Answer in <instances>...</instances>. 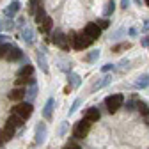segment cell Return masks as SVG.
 Wrapping results in <instances>:
<instances>
[{"mask_svg":"<svg viewBox=\"0 0 149 149\" xmlns=\"http://www.w3.org/2000/svg\"><path fill=\"white\" fill-rule=\"evenodd\" d=\"M52 43H53L55 46H59L61 50L68 52V50H69V46H73V37L66 36L62 30H55V32L52 34Z\"/></svg>","mask_w":149,"mask_h":149,"instance_id":"6da1fadb","label":"cell"},{"mask_svg":"<svg viewBox=\"0 0 149 149\" xmlns=\"http://www.w3.org/2000/svg\"><path fill=\"white\" fill-rule=\"evenodd\" d=\"M124 105V96L123 94H110L105 98V107L110 114H116V112Z\"/></svg>","mask_w":149,"mask_h":149,"instance_id":"7a4b0ae2","label":"cell"},{"mask_svg":"<svg viewBox=\"0 0 149 149\" xmlns=\"http://www.w3.org/2000/svg\"><path fill=\"white\" fill-rule=\"evenodd\" d=\"M92 43H94V39L89 37L85 32H82V34H73V48L74 50H85Z\"/></svg>","mask_w":149,"mask_h":149,"instance_id":"3957f363","label":"cell"},{"mask_svg":"<svg viewBox=\"0 0 149 149\" xmlns=\"http://www.w3.org/2000/svg\"><path fill=\"white\" fill-rule=\"evenodd\" d=\"M91 121H87L85 117L82 119V121H78L77 124H74V128H73V137L74 139H85L87 135H89V132H91Z\"/></svg>","mask_w":149,"mask_h":149,"instance_id":"277c9868","label":"cell"},{"mask_svg":"<svg viewBox=\"0 0 149 149\" xmlns=\"http://www.w3.org/2000/svg\"><path fill=\"white\" fill-rule=\"evenodd\" d=\"M32 112H34V107L30 101H18V105L13 107V114H18L23 119H29L32 116Z\"/></svg>","mask_w":149,"mask_h":149,"instance_id":"5b68a950","label":"cell"},{"mask_svg":"<svg viewBox=\"0 0 149 149\" xmlns=\"http://www.w3.org/2000/svg\"><path fill=\"white\" fill-rule=\"evenodd\" d=\"M46 135H48V128H46V124H45V123H37V126H36V144H37V146L45 144Z\"/></svg>","mask_w":149,"mask_h":149,"instance_id":"8992f818","label":"cell"},{"mask_svg":"<svg viewBox=\"0 0 149 149\" xmlns=\"http://www.w3.org/2000/svg\"><path fill=\"white\" fill-rule=\"evenodd\" d=\"M101 30H103V29H101L96 22H94V23H87V25H85V29H84V32H85L89 37H92L94 41H96V39H100Z\"/></svg>","mask_w":149,"mask_h":149,"instance_id":"52a82bcc","label":"cell"},{"mask_svg":"<svg viewBox=\"0 0 149 149\" xmlns=\"http://www.w3.org/2000/svg\"><path fill=\"white\" fill-rule=\"evenodd\" d=\"M6 59L9 61V62H18V61H23L25 59V53L18 48V46H11V50L7 52V55H6Z\"/></svg>","mask_w":149,"mask_h":149,"instance_id":"ba28073f","label":"cell"},{"mask_svg":"<svg viewBox=\"0 0 149 149\" xmlns=\"http://www.w3.org/2000/svg\"><path fill=\"white\" fill-rule=\"evenodd\" d=\"M22 39L27 43V46L34 45V41H36V32H34V29H32L30 25H25V27L22 29Z\"/></svg>","mask_w":149,"mask_h":149,"instance_id":"9c48e42d","label":"cell"},{"mask_svg":"<svg viewBox=\"0 0 149 149\" xmlns=\"http://www.w3.org/2000/svg\"><path fill=\"white\" fill-rule=\"evenodd\" d=\"M16 124H13L9 119H7V123H6V126H4V130H2V133H4V139H6V142L7 140H13L14 139V135H16Z\"/></svg>","mask_w":149,"mask_h":149,"instance_id":"30bf717a","label":"cell"},{"mask_svg":"<svg viewBox=\"0 0 149 149\" xmlns=\"http://www.w3.org/2000/svg\"><path fill=\"white\" fill-rule=\"evenodd\" d=\"M84 117H85L87 121H91V123H98L100 117H101V114H100V110H98L96 107H91V108H87V110L84 112Z\"/></svg>","mask_w":149,"mask_h":149,"instance_id":"8fae6325","label":"cell"},{"mask_svg":"<svg viewBox=\"0 0 149 149\" xmlns=\"http://www.w3.org/2000/svg\"><path fill=\"white\" fill-rule=\"evenodd\" d=\"M37 64L43 69V73H48V61H46V50L45 48L37 50Z\"/></svg>","mask_w":149,"mask_h":149,"instance_id":"7c38bea8","label":"cell"},{"mask_svg":"<svg viewBox=\"0 0 149 149\" xmlns=\"http://www.w3.org/2000/svg\"><path fill=\"white\" fill-rule=\"evenodd\" d=\"M20 7H22V6H20V2H18V0H13V2L4 9V13H6V16H7V18H14V16L18 14V11H20Z\"/></svg>","mask_w":149,"mask_h":149,"instance_id":"4fadbf2b","label":"cell"},{"mask_svg":"<svg viewBox=\"0 0 149 149\" xmlns=\"http://www.w3.org/2000/svg\"><path fill=\"white\" fill-rule=\"evenodd\" d=\"M9 100H11V101H23V100H25V89H22V87L13 89V91L9 92Z\"/></svg>","mask_w":149,"mask_h":149,"instance_id":"5bb4252c","label":"cell"},{"mask_svg":"<svg viewBox=\"0 0 149 149\" xmlns=\"http://www.w3.org/2000/svg\"><path fill=\"white\" fill-rule=\"evenodd\" d=\"M68 84H69V89H78L82 85V78L77 73H68Z\"/></svg>","mask_w":149,"mask_h":149,"instance_id":"9a60e30c","label":"cell"},{"mask_svg":"<svg viewBox=\"0 0 149 149\" xmlns=\"http://www.w3.org/2000/svg\"><path fill=\"white\" fill-rule=\"evenodd\" d=\"M53 107H55V98H48L45 108H43V117L45 119H52V112H53Z\"/></svg>","mask_w":149,"mask_h":149,"instance_id":"2e32d148","label":"cell"},{"mask_svg":"<svg viewBox=\"0 0 149 149\" xmlns=\"http://www.w3.org/2000/svg\"><path fill=\"white\" fill-rule=\"evenodd\" d=\"M34 74V66L32 64H25V66H22L20 69H18V73H16V77H32Z\"/></svg>","mask_w":149,"mask_h":149,"instance_id":"e0dca14e","label":"cell"},{"mask_svg":"<svg viewBox=\"0 0 149 149\" xmlns=\"http://www.w3.org/2000/svg\"><path fill=\"white\" fill-rule=\"evenodd\" d=\"M112 82V77L110 74H105V77L100 80V82H96L94 85H92V92H96V91H100V89H103V87H107L108 84Z\"/></svg>","mask_w":149,"mask_h":149,"instance_id":"ac0fdd59","label":"cell"},{"mask_svg":"<svg viewBox=\"0 0 149 149\" xmlns=\"http://www.w3.org/2000/svg\"><path fill=\"white\" fill-rule=\"evenodd\" d=\"M52 27H53V22H52V18H50V16H46L45 20L39 23V30H41V34H48V32L52 30Z\"/></svg>","mask_w":149,"mask_h":149,"instance_id":"d6986e66","label":"cell"},{"mask_svg":"<svg viewBox=\"0 0 149 149\" xmlns=\"http://www.w3.org/2000/svg\"><path fill=\"white\" fill-rule=\"evenodd\" d=\"M135 87L137 89H147L149 87V74H140L135 80Z\"/></svg>","mask_w":149,"mask_h":149,"instance_id":"ffe728a7","label":"cell"},{"mask_svg":"<svg viewBox=\"0 0 149 149\" xmlns=\"http://www.w3.org/2000/svg\"><path fill=\"white\" fill-rule=\"evenodd\" d=\"M34 84H37L34 77H18L16 78V85L18 87H22V85H34Z\"/></svg>","mask_w":149,"mask_h":149,"instance_id":"44dd1931","label":"cell"},{"mask_svg":"<svg viewBox=\"0 0 149 149\" xmlns=\"http://www.w3.org/2000/svg\"><path fill=\"white\" fill-rule=\"evenodd\" d=\"M36 96H37V84H34V85H30L27 91H25V98H27V101H34L36 100Z\"/></svg>","mask_w":149,"mask_h":149,"instance_id":"7402d4cb","label":"cell"},{"mask_svg":"<svg viewBox=\"0 0 149 149\" xmlns=\"http://www.w3.org/2000/svg\"><path fill=\"white\" fill-rule=\"evenodd\" d=\"M137 110L140 112V116H144V117H149V105H147L146 101H142V100H137Z\"/></svg>","mask_w":149,"mask_h":149,"instance_id":"603a6c76","label":"cell"},{"mask_svg":"<svg viewBox=\"0 0 149 149\" xmlns=\"http://www.w3.org/2000/svg\"><path fill=\"white\" fill-rule=\"evenodd\" d=\"M39 7H41L39 0H30V2H29V14L30 16H36V13L39 11Z\"/></svg>","mask_w":149,"mask_h":149,"instance_id":"cb8c5ba5","label":"cell"},{"mask_svg":"<svg viewBox=\"0 0 149 149\" xmlns=\"http://www.w3.org/2000/svg\"><path fill=\"white\" fill-rule=\"evenodd\" d=\"M11 43L9 41H0V59H6V55H7V52L11 50Z\"/></svg>","mask_w":149,"mask_h":149,"instance_id":"d4e9b609","label":"cell"},{"mask_svg":"<svg viewBox=\"0 0 149 149\" xmlns=\"http://www.w3.org/2000/svg\"><path fill=\"white\" fill-rule=\"evenodd\" d=\"M98 59H100V50H92L91 53L85 55V59H84V61H85V62H96Z\"/></svg>","mask_w":149,"mask_h":149,"instance_id":"484cf974","label":"cell"},{"mask_svg":"<svg viewBox=\"0 0 149 149\" xmlns=\"http://www.w3.org/2000/svg\"><path fill=\"white\" fill-rule=\"evenodd\" d=\"M128 48H132V43H121V45H116V46H112V52L114 53H119V52H124V50H128Z\"/></svg>","mask_w":149,"mask_h":149,"instance_id":"4316f807","label":"cell"},{"mask_svg":"<svg viewBox=\"0 0 149 149\" xmlns=\"http://www.w3.org/2000/svg\"><path fill=\"white\" fill-rule=\"evenodd\" d=\"M116 11V4H114V0H108L107 2V6H105V11H103V14L105 16H110L112 13Z\"/></svg>","mask_w":149,"mask_h":149,"instance_id":"83f0119b","label":"cell"},{"mask_svg":"<svg viewBox=\"0 0 149 149\" xmlns=\"http://www.w3.org/2000/svg\"><path fill=\"white\" fill-rule=\"evenodd\" d=\"M9 121L13 123V124H16L18 128H20V126H23V117H20V116H18V114H11V117H9Z\"/></svg>","mask_w":149,"mask_h":149,"instance_id":"f1b7e54d","label":"cell"},{"mask_svg":"<svg viewBox=\"0 0 149 149\" xmlns=\"http://www.w3.org/2000/svg\"><path fill=\"white\" fill-rule=\"evenodd\" d=\"M34 18H36V23L39 25V23H41V22L45 20V18H46V11H45L43 7H39V11L36 13V16H34Z\"/></svg>","mask_w":149,"mask_h":149,"instance_id":"f546056e","label":"cell"},{"mask_svg":"<svg viewBox=\"0 0 149 149\" xmlns=\"http://www.w3.org/2000/svg\"><path fill=\"white\" fill-rule=\"evenodd\" d=\"M14 27H16V23L13 22V18H9L7 22H4V30H13Z\"/></svg>","mask_w":149,"mask_h":149,"instance_id":"4dcf8cb0","label":"cell"},{"mask_svg":"<svg viewBox=\"0 0 149 149\" xmlns=\"http://www.w3.org/2000/svg\"><path fill=\"white\" fill-rule=\"evenodd\" d=\"M135 108H137V101H133V100H128V101H126V110L132 112V110H135Z\"/></svg>","mask_w":149,"mask_h":149,"instance_id":"1f68e13d","label":"cell"},{"mask_svg":"<svg viewBox=\"0 0 149 149\" xmlns=\"http://www.w3.org/2000/svg\"><path fill=\"white\" fill-rule=\"evenodd\" d=\"M78 105H80V100H74V101H73V105H71V108H69V116H73L74 112H77Z\"/></svg>","mask_w":149,"mask_h":149,"instance_id":"d6a6232c","label":"cell"},{"mask_svg":"<svg viewBox=\"0 0 149 149\" xmlns=\"http://www.w3.org/2000/svg\"><path fill=\"white\" fill-rule=\"evenodd\" d=\"M114 69H116L114 64H105V66H101V73H108V71H114Z\"/></svg>","mask_w":149,"mask_h":149,"instance_id":"836d02e7","label":"cell"},{"mask_svg":"<svg viewBox=\"0 0 149 149\" xmlns=\"http://www.w3.org/2000/svg\"><path fill=\"white\" fill-rule=\"evenodd\" d=\"M62 149H82V147H80V146H78L77 142H69V144H66V146H64Z\"/></svg>","mask_w":149,"mask_h":149,"instance_id":"e575fe53","label":"cell"},{"mask_svg":"<svg viewBox=\"0 0 149 149\" xmlns=\"http://www.w3.org/2000/svg\"><path fill=\"white\" fill-rule=\"evenodd\" d=\"M96 23H98L101 29H108V27H110V22H108V20H98Z\"/></svg>","mask_w":149,"mask_h":149,"instance_id":"d590c367","label":"cell"},{"mask_svg":"<svg viewBox=\"0 0 149 149\" xmlns=\"http://www.w3.org/2000/svg\"><path fill=\"white\" fill-rule=\"evenodd\" d=\"M68 126H69V123H62V126H61V130H59V135H61V137H62V135H66Z\"/></svg>","mask_w":149,"mask_h":149,"instance_id":"8d00e7d4","label":"cell"},{"mask_svg":"<svg viewBox=\"0 0 149 149\" xmlns=\"http://www.w3.org/2000/svg\"><path fill=\"white\" fill-rule=\"evenodd\" d=\"M130 2H132V0H121V9L126 11V9L130 7Z\"/></svg>","mask_w":149,"mask_h":149,"instance_id":"74e56055","label":"cell"},{"mask_svg":"<svg viewBox=\"0 0 149 149\" xmlns=\"http://www.w3.org/2000/svg\"><path fill=\"white\" fill-rule=\"evenodd\" d=\"M140 45H142V46H146V48H149V36L142 37V41H140Z\"/></svg>","mask_w":149,"mask_h":149,"instance_id":"f35d334b","label":"cell"},{"mask_svg":"<svg viewBox=\"0 0 149 149\" xmlns=\"http://www.w3.org/2000/svg\"><path fill=\"white\" fill-rule=\"evenodd\" d=\"M128 64H130V61H128V59H123V61L119 62V68L124 69V68H128Z\"/></svg>","mask_w":149,"mask_h":149,"instance_id":"ab89813d","label":"cell"},{"mask_svg":"<svg viewBox=\"0 0 149 149\" xmlns=\"http://www.w3.org/2000/svg\"><path fill=\"white\" fill-rule=\"evenodd\" d=\"M121 34H124V29H121V30H117V32H116V34H112V36H110V37H112V39H117V37H119V36H121Z\"/></svg>","mask_w":149,"mask_h":149,"instance_id":"60d3db41","label":"cell"},{"mask_svg":"<svg viewBox=\"0 0 149 149\" xmlns=\"http://www.w3.org/2000/svg\"><path fill=\"white\" fill-rule=\"evenodd\" d=\"M18 27H22V29L25 27V18H23V16H22V18H18Z\"/></svg>","mask_w":149,"mask_h":149,"instance_id":"b9f144b4","label":"cell"},{"mask_svg":"<svg viewBox=\"0 0 149 149\" xmlns=\"http://www.w3.org/2000/svg\"><path fill=\"white\" fill-rule=\"evenodd\" d=\"M6 144V139H4V133H2V130H0V147H2Z\"/></svg>","mask_w":149,"mask_h":149,"instance_id":"7bdbcfd3","label":"cell"},{"mask_svg":"<svg viewBox=\"0 0 149 149\" xmlns=\"http://www.w3.org/2000/svg\"><path fill=\"white\" fill-rule=\"evenodd\" d=\"M128 34H130V36H137V29H130Z\"/></svg>","mask_w":149,"mask_h":149,"instance_id":"ee69618b","label":"cell"},{"mask_svg":"<svg viewBox=\"0 0 149 149\" xmlns=\"http://www.w3.org/2000/svg\"><path fill=\"white\" fill-rule=\"evenodd\" d=\"M0 41H9V37L4 36V34H0Z\"/></svg>","mask_w":149,"mask_h":149,"instance_id":"f6af8a7d","label":"cell"},{"mask_svg":"<svg viewBox=\"0 0 149 149\" xmlns=\"http://www.w3.org/2000/svg\"><path fill=\"white\" fill-rule=\"evenodd\" d=\"M0 30H4V22L0 20Z\"/></svg>","mask_w":149,"mask_h":149,"instance_id":"bcb514c9","label":"cell"},{"mask_svg":"<svg viewBox=\"0 0 149 149\" xmlns=\"http://www.w3.org/2000/svg\"><path fill=\"white\" fill-rule=\"evenodd\" d=\"M133 2H135L137 6H140V4H142V0H133Z\"/></svg>","mask_w":149,"mask_h":149,"instance_id":"7dc6e473","label":"cell"},{"mask_svg":"<svg viewBox=\"0 0 149 149\" xmlns=\"http://www.w3.org/2000/svg\"><path fill=\"white\" fill-rule=\"evenodd\" d=\"M146 4H147V6H149V0H146Z\"/></svg>","mask_w":149,"mask_h":149,"instance_id":"c3c4849f","label":"cell"},{"mask_svg":"<svg viewBox=\"0 0 149 149\" xmlns=\"http://www.w3.org/2000/svg\"><path fill=\"white\" fill-rule=\"evenodd\" d=\"M147 124H149V121H147Z\"/></svg>","mask_w":149,"mask_h":149,"instance_id":"681fc988","label":"cell"}]
</instances>
